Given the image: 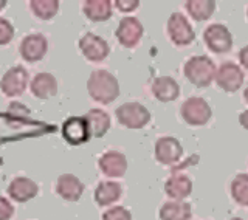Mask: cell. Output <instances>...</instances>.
<instances>
[{
    "label": "cell",
    "instance_id": "1",
    "mask_svg": "<svg viewBox=\"0 0 248 220\" xmlns=\"http://www.w3.org/2000/svg\"><path fill=\"white\" fill-rule=\"evenodd\" d=\"M87 92L99 104H112L120 96V82L107 70H93L87 81Z\"/></svg>",
    "mask_w": 248,
    "mask_h": 220
},
{
    "label": "cell",
    "instance_id": "2",
    "mask_svg": "<svg viewBox=\"0 0 248 220\" xmlns=\"http://www.w3.org/2000/svg\"><path fill=\"white\" fill-rule=\"evenodd\" d=\"M216 72L217 67L213 59L205 56V54L191 56L183 65L185 78L199 89H205L208 85H211L216 78Z\"/></svg>",
    "mask_w": 248,
    "mask_h": 220
},
{
    "label": "cell",
    "instance_id": "3",
    "mask_svg": "<svg viewBox=\"0 0 248 220\" xmlns=\"http://www.w3.org/2000/svg\"><path fill=\"white\" fill-rule=\"evenodd\" d=\"M180 116L183 121L192 126V127H202L206 126L213 116L211 106L208 104V101L202 96H189L188 99L183 101L180 107Z\"/></svg>",
    "mask_w": 248,
    "mask_h": 220
},
{
    "label": "cell",
    "instance_id": "4",
    "mask_svg": "<svg viewBox=\"0 0 248 220\" xmlns=\"http://www.w3.org/2000/svg\"><path fill=\"white\" fill-rule=\"evenodd\" d=\"M115 115L121 126L132 130L143 129L151 121V112L140 103H124L115 110Z\"/></svg>",
    "mask_w": 248,
    "mask_h": 220
},
{
    "label": "cell",
    "instance_id": "5",
    "mask_svg": "<svg viewBox=\"0 0 248 220\" xmlns=\"http://www.w3.org/2000/svg\"><path fill=\"white\" fill-rule=\"evenodd\" d=\"M166 31L170 42L175 47H188L196 41V33H194L192 25L186 19V16L178 11L169 16Z\"/></svg>",
    "mask_w": 248,
    "mask_h": 220
},
{
    "label": "cell",
    "instance_id": "6",
    "mask_svg": "<svg viewBox=\"0 0 248 220\" xmlns=\"http://www.w3.org/2000/svg\"><path fill=\"white\" fill-rule=\"evenodd\" d=\"M203 42L209 51L223 54L232 48V34L223 23H211L203 31Z\"/></svg>",
    "mask_w": 248,
    "mask_h": 220
},
{
    "label": "cell",
    "instance_id": "7",
    "mask_svg": "<svg viewBox=\"0 0 248 220\" xmlns=\"http://www.w3.org/2000/svg\"><path fill=\"white\" fill-rule=\"evenodd\" d=\"M30 75L27 68L22 65H14L8 68L3 73L2 79H0V92L5 96H20L23 92L27 90V85L30 84Z\"/></svg>",
    "mask_w": 248,
    "mask_h": 220
},
{
    "label": "cell",
    "instance_id": "8",
    "mask_svg": "<svg viewBox=\"0 0 248 220\" xmlns=\"http://www.w3.org/2000/svg\"><path fill=\"white\" fill-rule=\"evenodd\" d=\"M154 155L163 166H174L183 157V146L174 137H161L155 141Z\"/></svg>",
    "mask_w": 248,
    "mask_h": 220
},
{
    "label": "cell",
    "instance_id": "9",
    "mask_svg": "<svg viewBox=\"0 0 248 220\" xmlns=\"http://www.w3.org/2000/svg\"><path fill=\"white\" fill-rule=\"evenodd\" d=\"M244 72L234 62H223V64L217 68L214 81L217 87L222 89L227 93H234L237 92L244 84Z\"/></svg>",
    "mask_w": 248,
    "mask_h": 220
},
{
    "label": "cell",
    "instance_id": "10",
    "mask_svg": "<svg viewBox=\"0 0 248 220\" xmlns=\"http://www.w3.org/2000/svg\"><path fill=\"white\" fill-rule=\"evenodd\" d=\"M144 34V27L137 17H124L120 20L118 27H116L115 36L123 47L126 48H134L140 44L141 37Z\"/></svg>",
    "mask_w": 248,
    "mask_h": 220
},
{
    "label": "cell",
    "instance_id": "11",
    "mask_svg": "<svg viewBox=\"0 0 248 220\" xmlns=\"http://www.w3.org/2000/svg\"><path fill=\"white\" fill-rule=\"evenodd\" d=\"M48 51V41L42 33H31L20 41L19 53L27 62H39Z\"/></svg>",
    "mask_w": 248,
    "mask_h": 220
},
{
    "label": "cell",
    "instance_id": "12",
    "mask_svg": "<svg viewBox=\"0 0 248 220\" xmlns=\"http://www.w3.org/2000/svg\"><path fill=\"white\" fill-rule=\"evenodd\" d=\"M62 137L72 146H81L92 138L89 123L84 116H70L62 124Z\"/></svg>",
    "mask_w": 248,
    "mask_h": 220
},
{
    "label": "cell",
    "instance_id": "13",
    "mask_svg": "<svg viewBox=\"0 0 248 220\" xmlns=\"http://www.w3.org/2000/svg\"><path fill=\"white\" fill-rule=\"evenodd\" d=\"M79 50L87 61L101 62L108 56L110 47L101 36L95 33H87L79 39Z\"/></svg>",
    "mask_w": 248,
    "mask_h": 220
},
{
    "label": "cell",
    "instance_id": "14",
    "mask_svg": "<svg viewBox=\"0 0 248 220\" xmlns=\"http://www.w3.org/2000/svg\"><path fill=\"white\" fill-rule=\"evenodd\" d=\"M98 166L106 177L120 178L127 171V158L118 151H107L99 157Z\"/></svg>",
    "mask_w": 248,
    "mask_h": 220
},
{
    "label": "cell",
    "instance_id": "15",
    "mask_svg": "<svg viewBox=\"0 0 248 220\" xmlns=\"http://www.w3.org/2000/svg\"><path fill=\"white\" fill-rule=\"evenodd\" d=\"M8 195L17 203H27L33 200L39 194V186L34 180L28 177H16L13 178L6 188Z\"/></svg>",
    "mask_w": 248,
    "mask_h": 220
},
{
    "label": "cell",
    "instance_id": "16",
    "mask_svg": "<svg viewBox=\"0 0 248 220\" xmlns=\"http://www.w3.org/2000/svg\"><path fill=\"white\" fill-rule=\"evenodd\" d=\"M151 92L154 98L161 103H172L180 96V85L170 76H158L152 81Z\"/></svg>",
    "mask_w": 248,
    "mask_h": 220
},
{
    "label": "cell",
    "instance_id": "17",
    "mask_svg": "<svg viewBox=\"0 0 248 220\" xmlns=\"http://www.w3.org/2000/svg\"><path fill=\"white\" fill-rule=\"evenodd\" d=\"M56 194L67 202H78L84 194V183L73 174H62L56 180Z\"/></svg>",
    "mask_w": 248,
    "mask_h": 220
},
{
    "label": "cell",
    "instance_id": "18",
    "mask_svg": "<svg viewBox=\"0 0 248 220\" xmlns=\"http://www.w3.org/2000/svg\"><path fill=\"white\" fill-rule=\"evenodd\" d=\"M30 90L37 99H50L58 93V79L51 73H37L30 82Z\"/></svg>",
    "mask_w": 248,
    "mask_h": 220
},
{
    "label": "cell",
    "instance_id": "19",
    "mask_svg": "<svg viewBox=\"0 0 248 220\" xmlns=\"http://www.w3.org/2000/svg\"><path fill=\"white\" fill-rule=\"evenodd\" d=\"M165 192L172 200H185L192 192V180L186 174L174 172L165 182Z\"/></svg>",
    "mask_w": 248,
    "mask_h": 220
},
{
    "label": "cell",
    "instance_id": "20",
    "mask_svg": "<svg viewBox=\"0 0 248 220\" xmlns=\"http://www.w3.org/2000/svg\"><path fill=\"white\" fill-rule=\"evenodd\" d=\"M123 195V188L118 182H99L93 199L99 206H112Z\"/></svg>",
    "mask_w": 248,
    "mask_h": 220
},
{
    "label": "cell",
    "instance_id": "21",
    "mask_svg": "<svg viewBox=\"0 0 248 220\" xmlns=\"http://www.w3.org/2000/svg\"><path fill=\"white\" fill-rule=\"evenodd\" d=\"M160 220H189L192 208L185 200H169L161 205L158 211Z\"/></svg>",
    "mask_w": 248,
    "mask_h": 220
},
{
    "label": "cell",
    "instance_id": "22",
    "mask_svg": "<svg viewBox=\"0 0 248 220\" xmlns=\"http://www.w3.org/2000/svg\"><path fill=\"white\" fill-rule=\"evenodd\" d=\"M110 0H85L82 2V13L92 22H106L112 17Z\"/></svg>",
    "mask_w": 248,
    "mask_h": 220
},
{
    "label": "cell",
    "instance_id": "23",
    "mask_svg": "<svg viewBox=\"0 0 248 220\" xmlns=\"http://www.w3.org/2000/svg\"><path fill=\"white\" fill-rule=\"evenodd\" d=\"M85 121L89 123L90 135L95 138H103L107 130L110 129V116L101 109H92L84 115Z\"/></svg>",
    "mask_w": 248,
    "mask_h": 220
},
{
    "label": "cell",
    "instance_id": "24",
    "mask_svg": "<svg viewBox=\"0 0 248 220\" xmlns=\"http://www.w3.org/2000/svg\"><path fill=\"white\" fill-rule=\"evenodd\" d=\"M185 8L194 20L203 22L214 14L216 2L214 0H188L185 2Z\"/></svg>",
    "mask_w": 248,
    "mask_h": 220
},
{
    "label": "cell",
    "instance_id": "25",
    "mask_svg": "<svg viewBox=\"0 0 248 220\" xmlns=\"http://www.w3.org/2000/svg\"><path fill=\"white\" fill-rule=\"evenodd\" d=\"M30 109L22 104V103H17V101H14L6 109V123L11 126V127L17 129V127H22L23 124H27L30 121Z\"/></svg>",
    "mask_w": 248,
    "mask_h": 220
},
{
    "label": "cell",
    "instance_id": "26",
    "mask_svg": "<svg viewBox=\"0 0 248 220\" xmlns=\"http://www.w3.org/2000/svg\"><path fill=\"white\" fill-rule=\"evenodd\" d=\"M231 197L239 206L248 208V174H237L230 185Z\"/></svg>",
    "mask_w": 248,
    "mask_h": 220
},
{
    "label": "cell",
    "instance_id": "27",
    "mask_svg": "<svg viewBox=\"0 0 248 220\" xmlns=\"http://www.w3.org/2000/svg\"><path fill=\"white\" fill-rule=\"evenodd\" d=\"M30 10L37 19L50 20L58 14L59 2H58V0H31Z\"/></svg>",
    "mask_w": 248,
    "mask_h": 220
},
{
    "label": "cell",
    "instance_id": "28",
    "mask_svg": "<svg viewBox=\"0 0 248 220\" xmlns=\"http://www.w3.org/2000/svg\"><path fill=\"white\" fill-rule=\"evenodd\" d=\"M103 220H132V213L124 206H112L103 214Z\"/></svg>",
    "mask_w": 248,
    "mask_h": 220
},
{
    "label": "cell",
    "instance_id": "29",
    "mask_svg": "<svg viewBox=\"0 0 248 220\" xmlns=\"http://www.w3.org/2000/svg\"><path fill=\"white\" fill-rule=\"evenodd\" d=\"M14 37V27L13 23L5 19V17H0V47L8 45Z\"/></svg>",
    "mask_w": 248,
    "mask_h": 220
},
{
    "label": "cell",
    "instance_id": "30",
    "mask_svg": "<svg viewBox=\"0 0 248 220\" xmlns=\"http://www.w3.org/2000/svg\"><path fill=\"white\" fill-rule=\"evenodd\" d=\"M14 216V206L6 197H0V220H10Z\"/></svg>",
    "mask_w": 248,
    "mask_h": 220
},
{
    "label": "cell",
    "instance_id": "31",
    "mask_svg": "<svg viewBox=\"0 0 248 220\" xmlns=\"http://www.w3.org/2000/svg\"><path fill=\"white\" fill-rule=\"evenodd\" d=\"M121 13H130V11H135L140 2L138 0H116V2L113 3Z\"/></svg>",
    "mask_w": 248,
    "mask_h": 220
},
{
    "label": "cell",
    "instance_id": "32",
    "mask_svg": "<svg viewBox=\"0 0 248 220\" xmlns=\"http://www.w3.org/2000/svg\"><path fill=\"white\" fill-rule=\"evenodd\" d=\"M239 62L245 70H248V45H245L244 48H240L239 51Z\"/></svg>",
    "mask_w": 248,
    "mask_h": 220
},
{
    "label": "cell",
    "instance_id": "33",
    "mask_svg": "<svg viewBox=\"0 0 248 220\" xmlns=\"http://www.w3.org/2000/svg\"><path fill=\"white\" fill-rule=\"evenodd\" d=\"M239 124L242 126L245 130H248V109L239 115Z\"/></svg>",
    "mask_w": 248,
    "mask_h": 220
},
{
    "label": "cell",
    "instance_id": "34",
    "mask_svg": "<svg viewBox=\"0 0 248 220\" xmlns=\"http://www.w3.org/2000/svg\"><path fill=\"white\" fill-rule=\"evenodd\" d=\"M244 99L248 103V84H247V87H245V90H244Z\"/></svg>",
    "mask_w": 248,
    "mask_h": 220
},
{
    "label": "cell",
    "instance_id": "35",
    "mask_svg": "<svg viewBox=\"0 0 248 220\" xmlns=\"http://www.w3.org/2000/svg\"><path fill=\"white\" fill-rule=\"evenodd\" d=\"M5 6H6V2H5V0H0V10H3Z\"/></svg>",
    "mask_w": 248,
    "mask_h": 220
},
{
    "label": "cell",
    "instance_id": "36",
    "mask_svg": "<svg viewBox=\"0 0 248 220\" xmlns=\"http://www.w3.org/2000/svg\"><path fill=\"white\" fill-rule=\"evenodd\" d=\"M230 220H245V219H242V217H232V219H230Z\"/></svg>",
    "mask_w": 248,
    "mask_h": 220
},
{
    "label": "cell",
    "instance_id": "37",
    "mask_svg": "<svg viewBox=\"0 0 248 220\" xmlns=\"http://www.w3.org/2000/svg\"><path fill=\"white\" fill-rule=\"evenodd\" d=\"M247 17H248V8H247Z\"/></svg>",
    "mask_w": 248,
    "mask_h": 220
}]
</instances>
